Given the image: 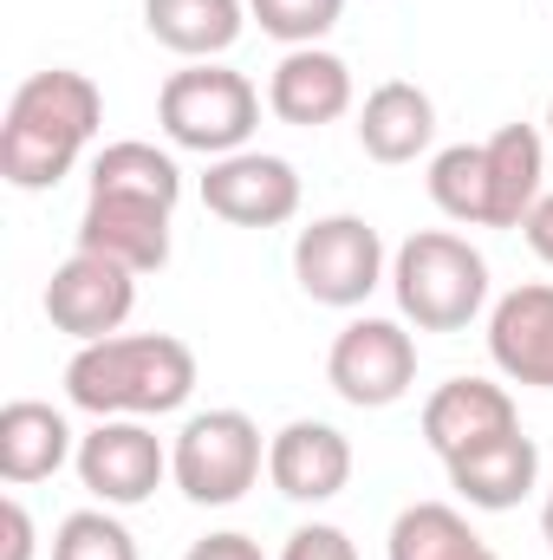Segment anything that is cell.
I'll return each mask as SVG.
<instances>
[{
  "instance_id": "cell-28",
  "label": "cell",
  "mask_w": 553,
  "mask_h": 560,
  "mask_svg": "<svg viewBox=\"0 0 553 560\" xmlns=\"http://www.w3.org/2000/svg\"><path fill=\"white\" fill-rule=\"evenodd\" d=\"M521 235H528L534 261H548V268H553V196H541V202H534V215L521 222Z\"/></svg>"
},
{
  "instance_id": "cell-10",
  "label": "cell",
  "mask_w": 553,
  "mask_h": 560,
  "mask_svg": "<svg viewBox=\"0 0 553 560\" xmlns=\"http://www.w3.org/2000/svg\"><path fill=\"white\" fill-rule=\"evenodd\" d=\"M131 306H138V275L105 261V255H85V248L72 261H59L52 280H46V319L79 346L125 332Z\"/></svg>"
},
{
  "instance_id": "cell-6",
  "label": "cell",
  "mask_w": 553,
  "mask_h": 560,
  "mask_svg": "<svg viewBox=\"0 0 553 560\" xmlns=\"http://www.w3.org/2000/svg\"><path fill=\"white\" fill-rule=\"evenodd\" d=\"M268 469L261 423L248 411H196L169 443V476L196 509H228L242 502Z\"/></svg>"
},
{
  "instance_id": "cell-4",
  "label": "cell",
  "mask_w": 553,
  "mask_h": 560,
  "mask_svg": "<svg viewBox=\"0 0 553 560\" xmlns=\"http://www.w3.org/2000/svg\"><path fill=\"white\" fill-rule=\"evenodd\" d=\"M391 293L416 332H462L489 306V261L449 229H416L391 255Z\"/></svg>"
},
{
  "instance_id": "cell-9",
  "label": "cell",
  "mask_w": 553,
  "mask_h": 560,
  "mask_svg": "<svg viewBox=\"0 0 553 560\" xmlns=\"http://www.w3.org/2000/svg\"><path fill=\"white\" fill-rule=\"evenodd\" d=\"M79 482L105 502V509H138L156 495V482L169 476V450L143 418H98V430L79 436Z\"/></svg>"
},
{
  "instance_id": "cell-12",
  "label": "cell",
  "mask_w": 553,
  "mask_h": 560,
  "mask_svg": "<svg viewBox=\"0 0 553 560\" xmlns=\"http://www.w3.org/2000/svg\"><path fill=\"white\" fill-rule=\"evenodd\" d=\"M489 359L508 385L553 392V280L508 287L489 306Z\"/></svg>"
},
{
  "instance_id": "cell-21",
  "label": "cell",
  "mask_w": 553,
  "mask_h": 560,
  "mask_svg": "<svg viewBox=\"0 0 553 560\" xmlns=\"http://www.w3.org/2000/svg\"><path fill=\"white\" fill-rule=\"evenodd\" d=\"M391 560H502L462 509L449 502H411L398 522H391Z\"/></svg>"
},
{
  "instance_id": "cell-19",
  "label": "cell",
  "mask_w": 553,
  "mask_h": 560,
  "mask_svg": "<svg viewBox=\"0 0 553 560\" xmlns=\"http://www.w3.org/2000/svg\"><path fill=\"white\" fill-rule=\"evenodd\" d=\"M489 156V229H521L534 215V202L548 196V138L534 125H502L495 138L482 143Z\"/></svg>"
},
{
  "instance_id": "cell-18",
  "label": "cell",
  "mask_w": 553,
  "mask_h": 560,
  "mask_svg": "<svg viewBox=\"0 0 553 560\" xmlns=\"http://www.w3.org/2000/svg\"><path fill=\"white\" fill-rule=\"evenodd\" d=\"M436 138V105L411 79H385L358 105V143L372 163H416Z\"/></svg>"
},
{
  "instance_id": "cell-2",
  "label": "cell",
  "mask_w": 553,
  "mask_h": 560,
  "mask_svg": "<svg viewBox=\"0 0 553 560\" xmlns=\"http://www.w3.org/2000/svg\"><path fill=\"white\" fill-rule=\"evenodd\" d=\"M105 125V92L72 72V66H46L33 72L0 118V176L13 189H59L72 176V163L85 156V143Z\"/></svg>"
},
{
  "instance_id": "cell-16",
  "label": "cell",
  "mask_w": 553,
  "mask_h": 560,
  "mask_svg": "<svg viewBox=\"0 0 553 560\" xmlns=\"http://www.w3.org/2000/svg\"><path fill=\"white\" fill-rule=\"evenodd\" d=\"M443 469H449V489H456L469 509L508 515V509H521V502L534 495V482H541V450H534L528 430H508V436H495V443H482V450H469V456H456V463H443Z\"/></svg>"
},
{
  "instance_id": "cell-11",
  "label": "cell",
  "mask_w": 553,
  "mask_h": 560,
  "mask_svg": "<svg viewBox=\"0 0 553 560\" xmlns=\"http://www.w3.org/2000/svg\"><path fill=\"white\" fill-rule=\"evenodd\" d=\"M202 209L235 222V229H280L299 215V170L274 150L215 156L202 176Z\"/></svg>"
},
{
  "instance_id": "cell-3",
  "label": "cell",
  "mask_w": 553,
  "mask_h": 560,
  "mask_svg": "<svg viewBox=\"0 0 553 560\" xmlns=\"http://www.w3.org/2000/svg\"><path fill=\"white\" fill-rule=\"evenodd\" d=\"M196 392V352L176 332H111L72 352L66 398L92 418H169Z\"/></svg>"
},
{
  "instance_id": "cell-13",
  "label": "cell",
  "mask_w": 553,
  "mask_h": 560,
  "mask_svg": "<svg viewBox=\"0 0 553 560\" xmlns=\"http://www.w3.org/2000/svg\"><path fill=\"white\" fill-rule=\"evenodd\" d=\"M268 482L286 502H332L352 482V443L345 430L319 418H293L268 436Z\"/></svg>"
},
{
  "instance_id": "cell-8",
  "label": "cell",
  "mask_w": 553,
  "mask_h": 560,
  "mask_svg": "<svg viewBox=\"0 0 553 560\" xmlns=\"http://www.w3.org/2000/svg\"><path fill=\"white\" fill-rule=\"evenodd\" d=\"M326 385L352 405V411H391L416 385V339L398 319H352L332 352H326Z\"/></svg>"
},
{
  "instance_id": "cell-27",
  "label": "cell",
  "mask_w": 553,
  "mask_h": 560,
  "mask_svg": "<svg viewBox=\"0 0 553 560\" xmlns=\"http://www.w3.org/2000/svg\"><path fill=\"white\" fill-rule=\"evenodd\" d=\"M183 560H268V555H261V548H255L248 535L222 528V535H202V541H196V548H189Z\"/></svg>"
},
{
  "instance_id": "cell-23",
  "label": "cell",
  "mask_w": 553,
  "mask_h": 560,
  "mask_svg": "<svg viewBox=\"0 0 553 560\" xmlns=\"http://www.w3.org/2000/svg\"><path fill=\"white\" fill-rule=\"evenodd\" d=\"M52 560H138V541L111 509H79V515L59 522Z\"/></svg>"
},
{
  "instance_id": "cell-1",
  "label": "cell",
  "mask_w": 553,
  "mask_h": 560,
  "mask_svg": "<svg viewBox=\"0 0 553 560\" xmlns=\"http://www.w3.org/2000/svg\"><path fill=\"white\" fill-rule=\"evenodd\" d=\"M183 202V170L169 150L143 138L105 143L92 156V196L79 215V248L131 275L169 268V215Z\"/></svg>"
},
{
  "instance_id": "cell-25",
  "label": "cell",
  "mask_w": 553,
  "mask_h": 560,
  "mask_svg": "<svg viewBox=\"0 0 553 560\" xmlns=\"http://www.w3.org/2000/svg\"><path fill=\"white\" fill-rule=\"evenodd\" d=\"M280 560H358V548H352L345 528H332V522H306V528L286 535Z\"/></svg>"
},
{
  "instance_id": "cell-15",
  "label": "cell",
  "mask_w": 553,
  "mask_h": 560,
  "mask_svg": "<svg viewBox=\"0 0 553 560\" xmlns=\"http://www.w3.org/2000/svg\"><path fill=\"white\" fill-rule=\"evenodd\" d=\"M268 112L293 131L339 125L352 112V66L326 46H293L268 79Z\"/></svg>"
},
{
  "instance_id": "cell-17",
  "label": "cell",
  "mask_w": 553,
  "mask_h": 560,
  "mask_svg": "<svg viewBox=\"0 0 553 560\" xmlns=\"http://www.w3.org/2000/svg\"><path fill=\"white\" fill-rule=\"evenodd\" d=\"M72 456H79V443H72V430H66V418L52 405L13 398L0 411V482L7 489H33V482L59 476Z\"/></svg>"
},
{
  "instance_id": "cell-5",
  "label": "cell",
  "mask_w": 553,
  "mask_h": 560,
  "mask_svg": "<svg viewBox=\"0 0 553 560\" xmlns=\"http://www.w3.org/2000/svg\"><path fill=\"white\" fill-rule=\"evenodd\" d=\"M156 125L176 150H196V156H235L248 150V138L261 131V92L248 72H228L215 59H196L183 72L163 79L156 92Z\"/></svg>"
},
{
  "instance_id": "cell-7",
  "label": "cell",
  "mask_w": 553,
  "mask_h": 560,
  "mask_svg": "<svg viewBox=\"0 0 553 560\" xmlns=\"http://www.w3.org/2000/svg\"><path fill=\"white\" fill-rule=\"evenodd\" d=\"M293 280L319 306H365L385 287V242L365 215H319L293 235Z\"/></svg>"
},
{
  "instance_id": "cell-24",
  "label": "cell",
  "mask_w": 553,
  "mask_h": 560,
  "mask_svg": "<svg viewBox=\"0 0 553 560\" xmlns=\"http://www.w3.org/2000/svg\"><path fill=\"white\" fill-rule=\"evenodd\" d=\"M248 13L261 20L268 39H280V46L293 52V46H319V39L339 26L345 0H248Z\"/></svg>"
},
{
  "instance_id": "cell-20",
  "label": "cell",
  "mask_w": 553,
  "mask_h": 560,
  "mask_svg": "<svg viewBox=\"0 0 553 560\" xmlns=\"http://www.w3.org/2000/svg\"><path fill=\"white\" fill-rule=\"evenodd\" d=\"M143 26L156 46L196 66V59H222L242 39L248 0H143Z\"/></svg>"
},
{
  "instance_id": "cell-29",
  "label": "cell",
  "mask_w": 553,
  "mask_h": 560,
  "mask_svg": "<svg viewBox=\"0 0 553 560\" xmlns=\"http://www.w3.org/2000/svg\"><path fill=\"white\" fill-rule=\"evenodd\" d=\"M541 535H548V548H553V495H548V509H541Z\"/></svg>"
},
{
  "instance_id": "cell-30",
  "label": "cell",
  "mask_w": 553,
  "mask_h": 560,
  "mask_svg": "<svg viewBox=\"0 0 553 560\" xmlns=\"http://www.w3.org/2000/svg\"><path fill=\"white\" fill-rule=\"evenodd\" d=\"M548 143H553V98H548Z\"/></svg>"
},
{
  "instance_id": "cell-22",
  "label": "cell",
  "mask_w": 553,
  "mask_h": 560,
  "mask_svg": "<svg viewBox=\"0 0 553 560\" xmlns=\"http://www.w3.org/2000/svg\"><path fill=\"white\" fill-rule=\"evenodd\" d=\"M430 202L462 229H489V156H482V143H449L430 156Z\"/></svg>"
},
{
  "instance_id": "cell-26",
  "label": "cell",
  "mask_w": 553,
  "mask_h": 560,
  "mask_svg": "<svg viewBox=\"0 0 553 560\" xmlns=\"http://www.w3.org/2000/svg\"><path fill=\"white\" fill-rule=\"evenodd\" d=\"M0 560H33V515L20 495L0 502Z\"/></svg>"
},
{
  "instance_id": "cell-14",
  "label": "cell",
  "mask_w": 553,
  "mask_h": 560,
  "mask_svg": "<svg viewBox=\"0 0 553 560\" xmlns=\"http://www.w3.org/2000/svg\"><path fill=\"white\" fill-rule=\"evenodd\" d=\"M508 430H521V411H515V398H508L502 385H489V378H449V385H436L430 405H423V443H430L443 463H456V456H469V450H482V443H495V436H508Z\"/></svg>"
}]
</instances>
